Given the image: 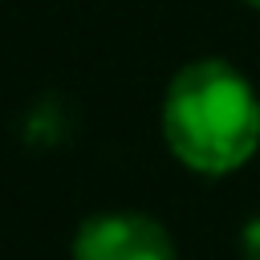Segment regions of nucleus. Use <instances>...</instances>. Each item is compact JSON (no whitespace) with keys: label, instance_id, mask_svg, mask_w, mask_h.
<instances>
[{"label":"nucleus","instance_id":"f257e3e1","mask_svg":"<svg viewBox=\"0 0 260 260\" xmlns=\"http://www.w3.org/2000/svg\"><path fill=\"white\" fill-rule=\"evenodd\" d=\"M162 134L183 167L232 175L260 146V98L228 61H195L167 89Z\"/></svg>","mask_w":260,"mask_h":260},{"label":"nucleus","instance_id":"f03ea898","mask_svg":"<svg viewBox=\"0 0 260 260\" xmlns=\"http://www.w3.org/2000/svg\"><path fill=\"white\" fill-rule=\"evenodd\" d=\"M73 260H175V244L158 219L110 211L81 223L73 240Z\"/></svg>","mask_w":260,"mask_h":260},{"label":"nucleus","instance_id":"7ed1b4c3","mask_svg":"<svg viewBox=\"0 0 260 260\" xmlns=\"http://www.w3.org/2000/svg\"><path fill=\"white\" fill-rule=\"evenodd\" d=\"M244 260H260V219H252L248 228H244Z\"/></svg>","mask_w":260,"mask_h":260},{"label":"nucleus","instance_id":"20e7f679","mask_svg":"<svg viewBox=\"0 0 260 260\" xmlns=\"http://www.w3.org/2000/svg\"><path fill=\"white\" fill-rule=\"evenodd\" d=\"M248 4H256V8H260V0H248Z\"/></svg>","mask_w":260,"mask_h":260}]
</instances>
